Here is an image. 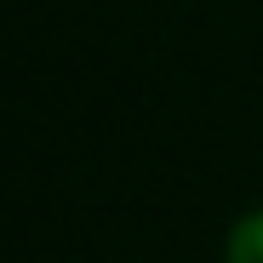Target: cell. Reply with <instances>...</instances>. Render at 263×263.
<instances>
[{
    "instance_id": "1",
    "label": "cell",
    "mask_w": 263,
    "mask_h": 263,
    "mask_svg": "<svg viewBox=\"0 0 263 263\" xmlns=\"http://www.w3.org/2000/svg\"><path fill=\"white\" fill-rule=\"evenodd\" d=\"M229 263H263V206L229 229Z\"/></svg>"
}]
</instances>
